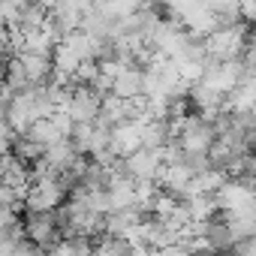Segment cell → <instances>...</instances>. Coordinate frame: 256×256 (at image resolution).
<instances>
[{"label": "cell", "instance_id": "d6986e66", "mask_svg": "<svg viewBox=\"0 0 256 256\" xmlns=\"http://www.w3.org/2000/svg\"><path fill=\"white\" fill-rule=\"evenodd\" d=\"M238 16L244 22H256V0H238Z\"/></svg>", "mask_w": 256, "mask_h": 256}, {"label": "cell", "instance_id": "2e32d148", "mask_svg": "<svg viewBox=\"0 0 256 256\" xmlns=\"http://www.w3.org/2000/svg\"><path fill=\"white\" fill-rule=\"evenodd\" d=\"M42 154H46V148H40L34 139H28V136H18L16 142H12V157H18L22 163H36V160H42Z\"/></svg>", "mask_w": 256, "mask_h": 256}, {"label": "cell", "instance_id": "7c38bea8", "mask_svg": "<svg viewBox=\"0 0 256 256\" xmlns=\"http://www.w3.org/2000/svg\"><path fill=\"white\" fill-rule=\"evenodd\" d=\"M24 70V78L28 84H48L52 82V72H54V64H52V54H34V52H18L16 58Z\"/></svg>", "mask_w": 256, "mask_h": 256}, {"label": "cell", "instance_id": "5b68a950", "mask_svg": "<svg viewBox=\"0 0 256 256\" xmlns=\"http://www.w3.org/2000/svg\"><path fill=\"white\" fill-rule=\"evenodd\" d=\"M217 208L220 214L223 211H244V208H253L256 205V175L247 178V175H238V178H226L217 193Z\"/></svg>", "mask_w": 256, "mask_h": 256}, {"label": "cell", "instance_id": "5bb4252c", "mask_svg": "<svg viewBox=\"0 0 256 256\" xmlns=\"http://www.w3.org/2000/svg\"><path fill=\"white\" fill-rule=\"evenodd\" d=\"M181 202H184V208H187V214H190V220H193V223L214 220V217L220 214L214 193H199V196H190V199H181Z\"/></svg>", "mask_w": 256, "mask_h": 256}, {"label": "cell", "instance_id": "52a82bcc", "mask_svg": "<svg viewBox=\"0 0 256 256\" xmlns=\"http://www.w3.org/2000/svg\"><path fill=\"white\" fill-rule=\"evenodd\" d=\"M70 133H72V120L58 108L54 114L34 120V124H30V130H28L24 136L34 139L40 148H52V145H58L60 139H70Z\"/></svg>", "mask_w": 256, "mask_h": 256}, {"label": "cell", "instance_id": "9c48e42d", "mask_svg": "<svg viewBox=\"0 0 256 256\" xmlns=\"http://www.w3.org/2000/svg\"><path fill=\"white\" fill-rule=\"evenodd\" d=\"M108 94L120 96V100H139L145 94V66H139V64H120V70L112 78Z\"/></svg>", "mask_w": 256, "mask_h": 256}, {"label": "cell", "instance_id": "30bf717a", "mask_svg": "<svg viewBox=\"0 0 256 256\" xmlns=\"http://www.w3.org/2000/svg\"><path fill=\"white\" fill-rule=\"evenodd\" d=\"M160 166H163V157L154 148H139L130 157L120 160V169L130 175L133 181H154L157 172H160Z\"/></svg>", "mask_w": 256, "mask_h": 256}, {"label": "cell", "instance_id": "4fadbf2b", "mask_svg": "<svg viewBox=\"0 0 256 256\" xmlns=\"http://www.w3.org/2000/svg\"><path fill=\"white\" fill-rule=\"evenodd\" d=\"M100 118H102L106 124L118 126V124H126V120L139 118V106H136V100H120V96H112V94H106V96H102Z\"/></svg>", "mask_w": 256, "mask_h": 256}, {"label": "cell", "instance_id": "7a4b0ae2", "mask_svg": "<svg viewBox=\"0 0 256 256\" xmlns=\"http://www.w3.org/2000/svg\"><path fill=\"white\" fill-rule=\"evenodd\" d=\"M202 48L208 60H241L247 52V30L241 22L220 24L208 36H202Z\"/></svg>", "mask_w": 256, "mask_h": 256}, {"label": "cell", "instance_id": "e0dca14e", "mask_svg": "<svg viewBox=\"0 0 256 256\" xmlns=\"http://www.w3.org/2000/svg\"><path fill=\"white\" fill-rule=\"evenodd\" d=\"M202 4L217 16L220 24H232V22L241 18V16H238V0H202Z\"/></svg>", "mask_w": 256, "mask_h": 256}, {"label": "cell", "instance_id": "ba28073f", "mask_svg": "<svg viewBox=\"0 0 256 256\" xmlns=\"http://www.w3.org/2000/svg\"><path fill=\"white\" fill-rule=\"evenodd\" d=\"M22 229H24V238H28L34 247H40V250H48L58 238H64L54 211H30V217L24 220Z\"/></svg>", "mask_w": 256, "mask_h": 256}, {"label": "cell", "instance_id": "ffe728a7", "mask_svg": "<svg viewBox=\"0 0 256 256\" xmlns=\"http://www.w3.org/2000/svg\"><path fill=\"white\" fill-rule=\"evenodd\" d=\"M36 4H40V6H46V10H52V6L58 4V0H36Z\"/></svg>", "mask_w": 256, "mask_h": 256}, {"label": "cell", "instance_id": "6da1fadb", "mask_svg": "<svg viewBox=\"0 0 256 256\" xmlns=\"http://www.w3.org/2000/svg\"><path fill=\"white\" fill-rule=\"evenodd\" d=\"M172 130H175V145L184 157H208V151L214 145V136H217L214 120L202 118L199 112L172 120Z\"/></svg>", "mask_w": 256, "mask_h": 256}, {"label": "cell", "instance_id": "277c9868", "mask_svg": "<svg viewBox=\"0 0 256 256\" xmlns=\"http://www.w3.org/2000/svg\"><path fill=\"white\" fill-rule=\"evenodd\" d=\"M72 124H90L100 118V108H102V94L96 88H88V84H72L64 90L60 96V106H58Z\"/></svg>", "mask_w": 256, "mask_h": 256}, {"label": "cell", "instance_id": "8fae6325", "mask_svg": "<svg viewBox=\"0 0 256 256\" xmlns=\"http://www.w3.org/2000/svg\"><path fill=\"white\" fill-rule=\"evenodd\" d=\"M112 154L118 160L124 157H130L133 151L142 148V118H133V120H126V124H118L112 126Z\"/></svg>", "mask_w": 256, "mask_h": 256}, {"label": "cell", "instance_id": "9a60e30c", "mask_svg": "<svg viewBox=\"0 0 256 256\" xmlns=\"http://www.w3.org/2000/svg\"><path fill=\"white\" fill-rule=\"evenodd\" d=\"M108 22H124V18H130L136 16L142 6H145V0H100V4H94Z\"/></svg>", "mask_w": 256, "mask_h": 256}, {"label": "cell", "instance_id": "3957f363", "mask_svg": "<svg viewBox=\"0 0 256 256\" xmlns=\"http://www.w3.org/2000/svg\"><path fill=\"white\" fill-rule=\"evenodd\" d=\"M166 6H169L172 18H175L190 36H196V40H202V36H208L214 28H220L217 16L202 4V0H169Z\"/></svg>", "mask_w": 256, "mask_h": 256}, {"label": "cell", "instance_id": "ac0fdd59", "mask_svg": "<svg viewBox=\"0 0 256 256\" xmlns=\"http://www.w3.org/2000/svg\"><path fill=\"white\" fill-rule=\"evenodd\" d=\"M12 142H16V130L10 126V120L0 114V157L12 154Z\"/></svg>", "mask_w": 256, "mask_h": 256}, {"label": "cell", "instance_id": "8992f818", "mask_svg": "<svg viewBox=\"0 0 256 256\" xmlns=\"http://www.w3.org/2000/svg\"><path fill=\"white\" fill-rule=\"evenodd\" d=\"M247 76L244 60H208L202 70V84H208L211 90H217L220 96H226L229 90H235Z\"/></svg>", "mask_w": 256, "mask_h": 256}]
</instances>
